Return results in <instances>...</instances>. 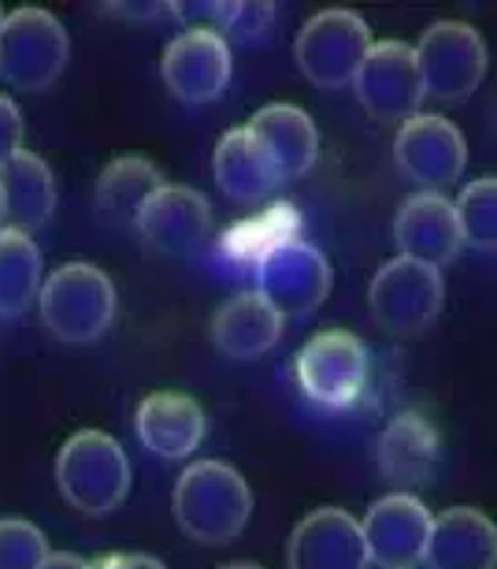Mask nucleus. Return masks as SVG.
Masks as SVG:
<instances>
[{
  "mask_svg": "<svg viewBox=\"0 0 497 569\" xmlns=\"http://www.w3.org/2000/svg\"><path fill=\"white\" fill-rule=\"evenodd\" d=\"M168 182L153 160L145 157H115L97 179V206L115 223H138L142 209L160 194Z\"/></svg>",
  "mask_w": 497,
  "mask_h": 569,
  "instance_id": "24",
  "label": "nucleus"
},
{
  "mask_svg": "<svg viewBox=\"0 0 497 569\" xmlns=\"http://www.w3.org/2000/svg\"><path fill=\"white\" fill-rule=\"evenodd\" d=\"M430 525H435V518L427 513L424 502L408 496V491H394V496L375 502L361 521L367 558L379 562L383 569L419 566L427 558Z\"/></svg>",
  "mask_w": 497,
  "mask_h": 569,
  "instance_id": "12",
  "label": "nucleus"
},
{
  "mask_svg": "<svg viewBox=\"0 0 497 569\" xmlns=\"http://www.w3.org/2000/svg\"><path fill=\"white\" fill-rule=\"evenodd\" d=\"M464 242L475 250H497V176L475 179L457 201Z\"/></svg>",
  "mask_w": 497,
  "mask_h": 569,
  "instance_id": "27",
  "label": "nucleus"
},
{
  "mask_svg": "<svg viewBox=\"0 0 497 569\" xmlns=\"http://www.w3.org/2000/svg\"><path fill=\"white\" fill-rule=\"evenodd\" d=\"M283 328H286L283 313L261 291H245L215 309L212 342L231 361H256L272 347H278Z\"/></svg>",
  "mask_w": 497,
  "mask_h": 569,
  "instance_id": "18",
  "label": "nucleus"
},
{
  "mask_svg": "<svg viewBox=\"0 0 497 569\" xmlns=\"http://www.w3.org/2000/svg\"><path fill=\"white\" fill-rule=\"evenodd\" d=\"M248 131L261 142L267 160L275 164V171L283 176V182L305 176V171L316 164L320 153V131L312 123V116L297 104H264L261 112L253 116Z\"/></svg>",
  "mask_w": 497,
  "mask_h": 569,
  "instance_id": "22",
  "label": "nucleus"
},
{
  "mask_svg": "<svg viewBox=\"0 0 497 569\" xmlns=\"http://www.w3.org/2000/svg\"><path fill=\"white\" fill-rule=\"evenodd\" d=\"M134 425L145 450H153L156 458L168 461L190 458L204 439V410L197 399H190L182 391L145 395L134 413Z\"/></svg>",
  "mask_w": 497,
  "mask_h": 569,
  "instance_id": "19",
  "label": "nucleus"
},
{
  "mask_svg": "<svg viewBox=\"0 0 497 569\" xmlns=\"http://www.w3.org/2000/svg\"><path fill=\"white\" fill-rule=\"evenodd\" d=\"M275 23V4H267V0H256V4H245V0H234V12H231V23H226L223 38L226 46L237 41V46H253V41H261L267 30Z\"/></svg>",
  "mask_w": 497,
  "mask_h": 569,
  "instance_id": "29",
  "label": "nucleus"
},
{
  "mask_svg": "<svg viewBox=\"0 0 497 569\" xmlns=\"http://www.w3.org/2000/svg\"><path fill=\"white\" fill-rule=\"evenodd\" d=\"M290 569H367L364 529L338 507L312 510L290 536Z\"/></svg>",
  "mask_w": 497,
  "mask_h": 569,
  "instance_id": "15",
  "label": "nucleus"
},
{
  "mask_svg": "<svg viewBox=\"0 0 497 569\" xmlns=\"http://www.w3.org/2000/svg\"><path fill=\"white\" fill-rule=\"evenodd\" d=\"M41 320L60 342L85 347L97 342L115 320V287L97 264L71 261L41 283Z\"/></svg>",
  "mask_w": 497,
  "mask_h": 569,
  "instance_id": "3",
  "label": "nucleus"
},
{
  "mask_svg": "<svg viewBox=\"0 0 497 569\" xmlns=\"http://www.w3.org/2000/svg\"><path fill=\"white\" fill-rule=\"evenodd\" d=\"M164 82L179 101L209 104L231 82V46L212 30H182L164 52Z\"/></svg>",
  "mask_w": 497,
  "mask_h": 569,
  "instance_id": "14",
  "label": "nucleus"
},
{
  "mask_svg": "<svg viewBox=\"0 0 497 569\" xmlns=\"http://www.w3.org/2000/svg\"><path fill=\"white\" fill-rule=\"evenodd\" d=\"M0 27H4V8H0Z\"/></svg>",
  "mask_w": 497,
  "mask_h": 569,
  "instance_id": "36",
  "label": "nucleus"
},
{
  "mask_svg": "<svg viewBox=\"0 0 497 569\" xmlns=\"http://www.w3.org/2000/svg\"><path fill=\"white\" fill-rule=\"evenodd\" d=\"M416 63L424 74L427 98L457 104L479 90L490 57H486V41L479 30L457 23V19H442L416 41Z\"/></svg>",
  "mask_w": 497,
  "mask_h": 569,
  "instance_id": "7",
  "label": "nucleus"
},
{
  "mask_svg": "<svg viewBox=\"0 0 497 569\" xmlns=\"http://www.w3.org/2000/svg\"><path fill=\"white\" fill-rule=\"evenodd\" d=\"M138 234L153 253L190 257L197 253L212 234V206L201 190L164 187L138 217Z\"/></svg>",
  "mask_w": 497,
  "mask_h": 569,
  "instance_id": "13",
  "label": "nucleus"
},
{
  "mask_svg": "<svg viewBox=\"0 0 497 569\" xmlns=\"http://www.w3.org/2000/svg\"><path fill=\"white\" fill-rule=\"evenodd\" d=\"M23 149V112L12 98L0 93V164Z\"/></svg>",
  "mask_w": 497,
  "mask_h": 569,
  "instance_id": "30",
  "label": "nucleus"
},
{
  "mask_svg": "<svg viewBox=\"0 0 497 569\" xmlns=\"http://www.w3.org/2000/svg\"><path fill=\"white\" fill-rule=\"evenodd\" d=\"M353 90L356 101L375 120L408 123L413 116H419V104L427 98L416 49L405 46V41H375L367 60L361 63V71H356Z\"/></svg>",
  "mask_w": 497,
  "mask_h": 569,
  "instance_id": "9",
  "label": "nucleus"
},
{
  "mask_svg": "<svg viewBox=\"0 0 497 569\" xmlns=\"http://www.w3.org/2000/svg\"><path fill=\"white\" fill-rule=\"evenodd\" d=\"M446 302L442 272L430 264H419L413 257H394L372 279L367 306L386 336L394 339H419L435 325Z\"/></svg>",
  "mask_w": 497,
  "mask_h": 569,
  "instance_id": "5",
  "label": "nucleus"
},
{
  "mask_svg": "<svg viewBox=\"0 0 497 569\" xmlns=\"http://www.w3.org/2000/svg\"><path fill=\"white\" fill-rule=\"evenodd\" d=\"M442 461L438 428L424 413H397L379 436V472L397 491L427 488Z\"/></svg>",
  "mask_w": 497,
  "mask_h": 569,
  "instance_id": "17",
  "label": "nucleus"
},
{
  "mask_svg": "<svg viewBox=\"0 0 497 569\" xmlns=\"http://www.w3.org/2000/svg\"><path fill=\"white\" fill-rule=\"evenodd\" d=\"M60 496L90 518H108L131 491V461L108 432L82 428L57 455Z\"/></svg>",
  "mask_w": 497,
  "mask_h": 569,
  "instance_id": "2",
  "label": "nucleus"
},
{
  "mask_svg": "<svg viewBox=\"0 0 497 569\" xmlns=\"http://www.w3.org/2000/svg\"><path fill=\"white\" fill-rule=\"evenodd\" d=\"M0 201H4V228L34 234L45 228L57 209V179L38 153L19 149L0 164Z\"/></svg>",
  "mask_w": 497,
  "mask_h": 569,
  "instance_id": "21",
  "label": "nucleus"
},
{
  "mask_svg": "<svg viewBox=\"0 0 497 569\" xmlns=\"http://www.w3.org/2000/svg\"><path fill=\"white\" fill-rule=\"evenodd\" d=\"M71 57L68 30L45 8H16L0 27V79L23 93H41L60 79Z\"/></svg>",
  "mask_w": 497,
  "mask_h": 569,
  "instance_id": "4",
  "label": "nucleus"
},
{
  "mask_svg": "<svg viewBox=\"0 0 497 569\" xmlns=\"http://www.w3.org/2000/svg\"><path fill=\"white\" fill-rule=\"evenodd\" d=\"M45 532L23 518L0 521V569H41L49 558Z\"/></svg>",
  "mask_w": 497,
  "mask_h": 569,
  "instance_id": "28",
  "label": "nucleus"
},
{
  "mask_svg": "<svg viewBox=\"0 0 497 569\" xmlns=\"http://www.w3.org/2000/svg\"><path fill=\"white\" fill-rule=\"evenodd\" d=\"M297 383L308 402L323 410H345L367 383V347L353 331H320L297 350Z\"/></svg>",
  "mask_w": 497,
  "mask_h": 569,
  "instance_id": "8",
  "label": "nucleus"
},
{
  "mask_svg": "<svg viewBox=\"0 0 497 569\" xmlns=\"http://www.w3.org/2000/svg\"><path fill=\"white\" fill-rule=\"evenodd\" d=\"M256 291L283 313V320L308 317L331 295V264L305 239L286 242L256 268Z\"/></svg>",
  "mask_w": 497,
  "mask_h": 569,
  "instance_id": "11",
  "label": "nucleus"
},
{
  "mask_svg": "<svg viewBox=\"0 0 497 569\" xmlns=\"http://www.w3.org/2000/svg\"><path fill=\"white\" fill-rule=\"evenodd\" d=\"M41 569H93L90 562H82L79 555H68V551H57V555H49L45 558V566Z\"/></svg>",
  "mask_w": 497,
  "mask_h": 569,
  "instance_id": "33",
  "label": "nucleus"
},
{
  "mask_svg": "<svg viewBox=\"0 0 497 569\" xmlns=\"http://www.w3.org/2000/svg\"><path fill=\"white\" fill-rule=\"evenodd\" d=\"M397 168L408 179L424 187V194H442L464 176L468 164V142L457 131V123H449L446 116L419 112L408 123H402L394 142Z\"/></svg>",
  "mask_w": 497,
  "mask_h": 569,
  "instance_id": "10",
  "label": "nucleus"
},
{
  "mask_svg": "<svg viewBox=\"0 0 497 569\" xmlns=\"http://www.w3.org/2000/svg\"><path fill=\"white\" fill-rule=\"evenodd\" d=\"M0 228H4V201H0Z\"/></svg>",
  "mask_w": 497,
  "mask_h": 569,
  "instance_id": "35",
  "label": "nucleus"
},
{
  "mask_svg": "<svg viewBox=\"0 0 497 569\" xmlns=\"http://www.w3.org/2000/svg\"><path fill=\"white\" fill-rule=\"evenodd\" d=\"M430 569H497V525L475 507H453L430 525Z\"/></svg>",
  "mask_w": 497,
  "mask_h": 569,
  "instance_id": "20",
  "label": "nucleus"
},
{
  "mask_svg": "<svg viewBox=\"0 0 497 569\" xmlns=\"http://www.w3.org/2000/svg\"><path fill=\"white\" fill-rule=\"evenodd\" d=\"M301 239V217L294 206H267L248 220H237L220 239V253L234 268H261L267 253Z\"/></svg>",
  "mask_w": 497,
  "mask_h": 569,
  "instance_id": "25",
  "label": "nucleus"
},
{
  "mask_svg": "<svg viewBox=\"0 0 497 569\" xmlns=\"http://www.w3.org/2000/svg\"><path fill=\"white\" fill-rule=\"evenodd\" d=\"M220 569H264V566H253V562H231V566H220Z\"/></svg>",
  "mask_w": 497,
  "mask_h": 569,
  "instance_id": "34",
  "label": "nucleus"
},
{
  "mask_svg": "<svg viewBox=\"0 0 497 569\" xmlns=\"http://www.w3.org/2000/svg\"><path fill=\"white\" fill-rule=\"evenodd\" d=\"M112 16H123V19H156V16H171V4H108Z\"/></svg>",
  "mask_w": 497,
  "mask_h": 569,
  "instance_id": "32",
  "label": "nucleus"
},
{
  "mask_svg": "<svg viewBox=\"0 0 497 569\" xmlns=\"http://www.w3.org/2000/svg\"><path fill=\"white\" fill-rule=\"evenodd\" d=\"M372 46V30L361 16L349 8H327L301 27L294 57L308 82H316L320 90H338L353 86Z\"/></svg>",
  "mask_w": 497,
  "mask_h": 569,
  "instance_id": "6",
  "label": "nucleus"
},
{
  "mask_svg": "<svg viewBox=\"0 0 497 569\" xmlns=\"http://www.w3.org/2000/svg\"><path fill=\"white\" fill-rule=\"evenodd\" d=\"M212 171L223 194L231 201H242V206L264 201L267 194H275L283 187V176L275 171V164L267 160V153L248 127H234V131H226L220 138L212 157Z\"/></svg>",
  "mask_w": 497,
  "mask_h": 569,
  "instance_id": "23",
  "label": "nucleus"
},
{
  "mask_svg": "<svg viewBox=\"0 0 497 569\" xmlns=\"http://www.w3.org/2000/svg\"><path fill=\"white\" fill-rule=\"evenodd\" d=\"M41 298V250L23 231L0 228V317H23Z\"/></svg>",
  "mask_w": 497,
  "mask_h": 569,
  "instance_id": "26",
  "label": "nucleus"
},
{
  "mask_svg": "<svg viewBox=\"0 0 497 569\" xmlns=\"http://www.w3.org/2000/svg\"><path fill=\"white\" fill-rule=\"evenodd\" d=\"M93 569H168V566L149 555H108Z\"/></svg>",
  "mask_w": 497,
  "mask_h": 569,
  "instance_id": "31",
  "label": "nucleus"
},
{
  "mask_svg": "<svg viewBox=\"0 0 497 569\" xmlns=\"http://www.w3.org/2000/svg\"><path fill=\"white\" fill-rule=\"evenodd\" d=\"M171 507L190 540L220 547L231 543L253 518V491L226 461H193L179 477Z\"/></svg>",
  "mask_w": 497,
  "mask_h": 569,
  "instance_id": "1",
  "label": "nucleus"
},
{
  "mask_svg": "<svg viewBox=\"0 0 497 569\" xmlns=\"http://www.w3.org/2000/svg\"><path fill=\"white\" fill-rule=\"evenodd\" d=\"M394 239L402 257H413V261L430 268L449 264L464 246L457 206L442 194L408 198L394 220Z\"/></svg>",
  "mask_w": 497,
  "mask_h": 569,
  "instance_id": "16",
  "label": "nucleus"
}]
</instances>
